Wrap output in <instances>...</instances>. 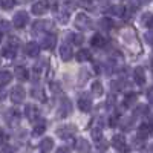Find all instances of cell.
Segmentation results:
<instances>
[{"label": "cell", "mask_w": 153, "mask_h": 153, "mask_svg": "<svg viewBox=\"0 0 153 153\" xmlns=\"http://www.w3.org/2000/svg\"><path fill=\"white\" fill-rule=\"evenodd\" d=\"M92 20H91V17L89 16H86V14H78L75 17V26L78 28L80 31H86V29H91L92 28Z\"/></svg>", "instance_id": "cell-1"}, {"label": "cell", "mask_w": 153, "mask_h": 153, "mask_svg": "<svg viewBox=\"0 0 153 153\" xmlns=\"http://www.w3.org/2000/svg\"><path fill=\"white\" fill-rule=\"evenodd\" d=\"M5 121H6V124H8L9 127L17 126V124L20 123V115H19V112H17L16 109L6 110V112H5Z\"/></svg>", "instance_id": "cell-2"}, {"label": "cell", "mask_w": 153, "mask_h": 153, "mask_svg": "<svg viewBox=\"0 0 153 153\" xmlns=\"http://www.w3.org/2000/svg\"><path fill=\"white\" fill-rule=\"evenodd\" d=\"M29 22V16H28V12H25V11H19L17 14L14 16V20H12V23H14V26L22 29L26 26V23Z\"/></svg>", "instance_id": "cell-3"}, {"label": "cell", "mask_w": 153, "mask_h": 153, "mask_svg": "<svg viewBox=\"0 0 153 153\" xmlns=\"http://www.w3.org/2000/svg\"><path fill=\"white\" fill-rule=\"evenodd\" d=\"M25 89L22 86H14L11 89V92H9V98L12 100V103H22V101L25 100Z\"/></svg>", "instance_id": "cell-4"}, {"label": "cell", "mask_w": 153, "mask_h": 153, "mask_svg": "<svg viewBox=\"0 0 153 153\" xmlns=\"http://www.w3.org/2000/svg\"><path fill=\"white\" fill-rule=\"evenodd\" d=\"M112 146L117 149L118 152H127L129 149H127V143H126V138L123 136V135H115L113 138H112Z\"/></svg>", "instance_id": "cell-5"}, {"label": "cell", "mask_w": 153, "mask_h": 153, "mask_svg": "<svg viewBox=\"0 0 153 153\" xmlns=\"http://www.w3.org/2000/svg\"><path fill=\"white\" fill-rule=\"evenodd\" d=\"M72 110V104H71V100L69 98H61V103H60V109H58V115L61 118L68 117Z\"/></svg>", "instance_id": "cell-6"}, {"label": "cell", "mask_w": 153, "mask_h": 153, "mask_svg": "<svg viewBox=\"0 0 153 153\" xmlns=\"http://www.w3.org/2000/svg\"><path fill=\"white\" fill-rule=\"evenodd\" d=\"M49 8V2H46V0H42V2H37L32 5V12L35 16H43L45 12L48 11Z\"/></svg>", "instance_id": "cell-7"}, {"label": "cell", "mask_w": 153, "mask_h": 153, "mask_svg": "<svg viewBox=\"0 0 153 153\" xmlns=\"http://www.w3.org/2000/svg\"><path fill=\"white\" fill-rule=\"evenodd\" d=\"M57 133H58V136H60V138L68 139V138L74 136V133H75V127H74V126H71V124L63 126V127H60V129L57 130Z\"/></svg>", "instance_id": "cell-8"}, {"label": "cell", "mask_w": 153, "mask_h": 153, "mask_svg": "<svg viewBox=\"0 0 153 153\" xmlns=\"http://www.w3.org/2000/svg\"><path fill=\"white\" fill-rule=\"evenodd\" d=\"M60 57L63 61H69L72 58V46L69 43H63L60 46Z\"/></svg>", "instance_id": "cell-9"}, {"label": "cell", "mask_w": 153, "mask_h": 153, "mask_svg": "<svg viewBox=\"0 0 153 153\" xmlns=\"http://www.w3.org/2000/svg\"><path fill=\"white\" fill-rule=\"evenodd\" d=\"M57 45V37L54 34H46L43 37V40H42V46L45 49H54Z\"/></svg>", "instance_id": "cell-10"}, {"label": "cell", "mask_w": 153, "mask_h": 153, "mask_svg": "<svg viewBox=\"0 0 153 153\" xmlns=\"http://www.w3.org/2000/svg\"><path fill=\"white\" fill-rule=\"evenodd\" d=\"M75 150L80 152V153H89V152H91V144H89L86 139L78 138L75 141Z\"/></svg>", "instance_id": "cell-11"}, {"label": "cell", "mask_w": 153, "mask_h": 153, "mask_svg": "<svg viewBox=\"0 0 153 153\" xmlns=\"http://www.w3.org/2000/svg\"><path fill=\"white\" fill-rule=\"evenodd\" d=\"M38 52H40V46L34 42H29L26 46H25V54L28 57H37Z\"/></svg>", "instance_id": "cell-12"}, {"label": "cell", "mask_w": 153, "mask_h": 153, "mask_svg": "<svg viewBox=\"0 0 153 153\" xmlns=\"http://www.w3.org/2000/svg\"><path fill=\"white\" fill-rule=\"evenodd\" d=\"M133 80L138 86H143L144 81H146V74H144V69L143 68H135L133 71Z\"/></svg>", "instance_id": "cell-13"}, {"label": "cell", "mask_w": 153, "mask_h": 153, "mask_svg": "<svg viewBox=\"0 0 153 153\" xmlns=\"http://www.w3.org/2000/svg\"><path fill=\"white\" fill-rule=\"evenodd\" d=\"M78 107H80L81 112H89V110H91V107H92V101H91V98L86 97V95L80 97V100H78Z\"/></svg>", "instance_id": "cell-14"}, {"label": "cell", "mask_w": 153, "mask_h": 153, "mask_svg": "<svg viewBox=\"0 0 153 153\" xmlns=\"http://www.w3.org/2000/svg\"><path fill=\"white\" fill-rule=\"evenodd\" d=\"M38 147H40V152H42V153H49L51 150H52V147H54L52 138H45L43 141L38 144Z\"/></svg>", "instance_id": "cell-15"}, {"label": "cell", "mask_w": 153, "mask_h": 153, "mask_svg": "<svg viewBox=\"0 0 153 153\" xmlns=\"http://www.w3.org/2000/svg\"><path fill=\"white\" fill-rule=\"evenodd\" d=\"M37 113H38V110H37L35 106H32V104H26V106H25V117H26L29 121H34L37 118Z\"/></svg>", "instance_id": "cell-16"}, {"label": "cell", "mask_w": 153, "mask_h": 153, "mask_svg": "<svg viewBox=\"0 0 153 153\" xmlns=\"http://www.w3.org/2000/svg\"><path fill=\"white\" fill-rule=\"evenodd\" d=\"M150 129H152V126L143 124V126L138 129V132H136V139H139V141H144V139L149 136V130H150Z\"/></svg>", "instance_id": "cell-17"}, {"label": "cell", "mask_w": 153, "mask_h": 153, "mask_svg": "<svg viewBox=\"0 0 153 153\" xmlns=\"http://www.w3.org/2000/svg\"><path fill=\"white\" fill-rule=\"evenodd\" d=\"M49 28V23L48 22H45V20H37L34 25H32V32L34 34H38V32H42V31H45V29H48Z\"/></svg>", "instance_id": "cell-18"}, {"label": "cell", "mask_w": 153, "mask_h": 153, "mask_svg": "<svg viewBox=\"0 0 153 153\" xmlns=\"http://www.w3.org/2000/svg\"><path fill=\"white\" fill-rule=\"evenodd\" d=\"M100 28L103 31H110L113 28V20L110 17H103L100 20Z\"/></svg>", "instance_id": "cell-19"}, {"label": "cell", "mask_w": 153, "mask_h": 153, "mask_svg": "<svg viewBox=\"0 0 153 153\" xmlns=\"http://www.w3.org/2000/svg\"><path fill=\"white\" fill-rule=\"evenodd\" d=\"M91 45L94 48H103L106 45V40H104V37L103 35H100V34H95L92 37V40H91Z\"/></svg>", "instance_id": "cell-20"}, {"label": "cell", "mask_w": 153, "mask_h": 153, "mask_svg": "<svg viewBox=\"0 0 153 153\" xmlns=\"http://www.w3.org/2000/svg\"><path fill=\"white\" fill-rule=\"evenodd\" d=\"M16 76H17L19 80L25 81V80H28L29 72H28V69H26V68H22V66H19V68H16Z\"/></svg>", "instance_id": "cell-21"}, {"label": "cell", "mask_w": 153, "mask_h": 153, "mask_svg": "<svg viewBox=\"0 0 153 153\" xmlns=\"http://www.w3.org/2000/svg\"><path fill=\"white\" fill-rule=\"evenodd\" d=\"M45 130H46V123H45L43 120H38V123H37L35 127H34L32 135H34V136H38V135H42Z\"/></svg>", "instance_id": "cell-22"}, {"label": "cell", "mask_w": 153, "mask_h": 153, "mask_svg": "<svg viewBox=\"0 0 153 153\" xmlns=\"http://www.w3.org/2000/svg\"><path fill=\"white\" fill-rule=\"evenodd\" d=\"M91 91H92V94H94L95 97H100V95H103L104 87H103V84H101L100 81H94V83H92V87H91Z\"/></svg>", "instance_id": "cell-23"}, {"label": "cell", "mask_w": 153, "mask_h": 153, "mask_svg": "<svg viewBox=\"0 0 153 153\" xmlns=\"http://www.w3.org/2000/svg\"><path fill=\"white\" fill-rule=\"evenodd\" d=\"M135 101H136V94L130 92V94H127V95L124 97L123 103H124V106H126V107H132V106L135 104Z\"/></svg>", "instance_id": "cell-24"}, {"label": "cell", "mask_w": 153, "mask_h": 153, "mask_svg": "<svg viewBox=\"0 0 153 153\" xmlns=\"http://www.w3.org/2000/svg\"><path fill=\"white\" fill-rule=\"evenodd\" d=\"M91 51H87V49H81L76 52V60L78 61H87V60H91Z\"/></svg>", "instance_id": "cell-25"}, {"label": "cell", "mask_w": 153, "mask_h": 153, "mask_svg": "<svg viewBox=\"0 0 153 153\" xmlns=\"http://www.w3.org/2000/svg\"><path fill=\"white\" fill-rule=\"evenodd\" d=\"M11 78H12L11 72H8V71H2V72H0V84H2V86H6L11 81Z\"/></svg>", "instance_id": "cell-26"}, {"label": "cell", "mask_w": 153, "mask_h": 153, "mask_svg": "<svg viewBox=\"0 0 153 153\" xmlns=\"http://www.w3.org/2000/svg\"><path fill=\"white\" fill-rule=\"evenodd\" d=\"M68 38L74 43V45H81L83 43V37L80 34H75V32H69L68 34Z\"/></svg>", "instance_id": "cell-27"}, {"label": "cell", "mask_w": 153, "mask_h": 153, "mask_svg": "<svg viewBox=\"0 0 153 153\" xmlns=\"http://www.w3.org/2000/svg\"><path fill=\"white\" fill-rule=\"evenodd\" d=\"M31 95H32L34 98H37V100H40V101H43V100H45L43 91H42L40 87H32V89H31Z\"/></svg>", "instance_id": "cell-28"}, {"label": "cell", "mask_w": 153, "mask_h": 153, "mask_svg": "<svg viewBox=\"0 0 153 153\" xmlns=\"http://www.w3.org/2000/svg\"><path fill=\"white\" fill-rule=\"evenodd\" d=\"M2 54H3L5 58H14V57H16V49H12V48L6 46V48H3Z\"/></svg>", "instance_id": "cell-29"}, {"label": "cell", "mask_w": 153, "mask_h": 153, "mask_svg": "<svg viewBox=\"0 0 153 153\" xmlns=\"http://www.w3.org/2000/svg\"><path fill=\"white\" fill-rule=\"evenodd\" d=\"M107 147H109V143L106 141L104 138H101L100 141H97V149H98V152H106Z\"/></svg>", "instance_id": "cell-30"}, {"label": "cell", "mask_w": 153, "mask_h": 153, "mask_svg": "<svg viewBox=\"0 0 153 153\" xmlns=\"http://www.w3.org/2000/svg\"><path fill=\"white\" fill-rule=\"evenodd\" d=\"M141 22H143V25H146V26H150V23L153 22V14L152 12H146V14H143Z\"/></svg>", "instance_id": "cell-31"}, {"label": "cell", "mask_w": 153, "mask_h": 153, "mask_svg": "<svg viewBox=\"0 0 153 153\" xmlns=\"http://www.w3.org/2000/svg\"><path fill=\"white\" fill-rule=\"evenodd\" d=\"M109 12L110 14H115V16H123L124 14V8L123 6H110Z\"/></svg>", "instance_id": "cell-32"}, {"label": "cell", "mask_w": 153, "mask_h": 153, "mask_svg": "<svg viewBox=\"0 0 153 153\" xmlns=\"http://www.w3.org/2000/svg\"><path fill=\"white\" fill-rule=\"evenodd\" d=\"M19 45H20V40H19L17 37H12V38H9V40H8V46L12 48V49H17Z\"/></svg>", "instance_id": "cell-33"}, {"label": "cell", "mask_w": 153, "mask_h": 153, "mask_svg": "<svg viewBox=\"0 0 153 153\" xmlns=\"http://www.w3.org/2000/svg\"><path fill=\"white\" fill-rule=\"evenodd\" d=\"M147 112H149V107L146 104H139L135 110V115H146Z\"/></svg>", "instance_id": "cell-34"}, {"label": "cell", "mask_w": 153, "mask_h": 153, "mask_svg": "<svg viewBox=\"0 0 153 153\" xmlns=\"http://www.w3.org/2000/svg\"><path fill=\"white\" fill-rule=\"evenodd\" d=\"M9 28H11L9 22H6V20H2V22H0V31H2L3 34H6V32L9 31Z\"/></svg>", "instance_id": "cell-35"}, {"label": "cell", "mask_w": 153, "mask_h": 153, "mask_svg": "<svg viewBox=\"0 0 153 153\" xmlns=\"http://www.w3.org/2000/svg\"><path fill=\"white\" fill-rule=\"evenodd\" d=\"M16 0H2V8L3 9H11L12 6H14Z\"/></svg>", "instance_id": "cell-36"}, {"label": "cell", "mask_w": 153, "mask_h": 153, "mask_svg": "<svg viewBox=\"0 0 153 153\" xmlns=\"http://www.w3.org/2000/svg\"><path fill=\"white\" fill-rule=\"evenodd\" d=\"M112 87L115 89V91H123L124 83H123L121 80H117V81H113V83H112Z\"/></svg>", "instance_id": "cell-37"}, {"label": "cell", "mask_w": 153, "mask_h": 153, "mask_svg": "<svg viewBox=\"0 0 153 153\" xmlns=\"http://www.w3.org/2000/svg\"><path fill=\"white\" fill-rule=\"evenodd\" d=\"M92 138L95 139V141H100V139L103 138V135H101V129H94V132H92Z\"/></svg>", "instance_id": "cell-38"}, {"label": "cell", "mask_w": 153, "mask_h": 153, "mask_svg": "<svg viewBox=\"0 0 153 153\" xmlns=\"http://www.w3.org/2000/svg\"><path fill=\"white\" fill-rule=\"evenodd\" d=\"M16 150H14V147L12 146H8V144H3V147H2V153H14Z\"/></svg>", "instance_id": "cell-39"}, {"label": "cell", "mask_w": 153, "mask_h": 153, "mask_svg": "<svg viewBox=\"0 0 153 153\" xmlns=\"http://www.w3.org/2000/svg\"><path fill=\"white\" fill-rule=\"evenodd\" d=\"M68 19H69L68 12H61V14H58V22H60V23H66Z\"/></svg>", "instance_id": "cell-40"}, {"label": "cell", "mask_w": 153, "mask_h": 153, "mask_svg": "<svg viewBox=\"0 0 153 153\" xmlns=\"http://www.w3.org/2000/svg\"><path fill=\"white\" fill-rule=\"evenodd\" d=\"M87 78H89V74L83 69V71L80 72V84H83V83H84V80H87Z\"/></svg>", "instance_id": "cell-41"}, {"label": "cell", "mask_w": 153, "mask_h": 153, "mask_svg": "<svg viewBox=\"0 0 153 153\" xmlns=\"http://www.w3.org/2000/svg\"><path fill=\"white\" fill-rule=\"evenodd\" d=\"M147 98H149V101H150V103H153V86L149 89V91H147Z\"/></svg>", "instance_id": "cell-42"}, {"label": "cell", "mask_w": 153, "mask_h": 153, "mask_svg": "<svg viewBox=\"0 0 153 153\" xmlns=\"http://www.w3.org/2000/svg\"><path fill=\"white\" fill-rule=\"evenodd\" d=\"M146 40H147L150 45H153V32H147V34H146Z\"/></svg>", "instance_id": "cell-43"}, {"label": "cell", "mask_w": 153, "mask_h": 153, "mask_svg": "<svg viewBox=\"0 0 153 153\" xmlns=\"http://www.w3.org/2000/svg\"><path fill=\"white\" fill-rule=\"evenodd\" d=\"M57 153H71V150H69L68 147H60V149L57 150Z\"/></svg>", "instance_id": "cell-44"}, {"label": "cell", "mask_w": 153, "mask_h": 153, "mask_svg": "<svg viewBox=\"0 0 153 153\" xmlns=\"http://www.w3.org/2000/svg\"><path fill=\"white\" fill-rule=\"evenodd\" d=\"M91 3H92V0H81V5L84 6H91Z\"/></svg>", "instance_id": "cell-45"}, {"label": "cell", "mask_w": 153, "mask_h": 153, "mask_svg": "<svg viewBox=\"0 0 153 153\" xmlns=\"http://www.w3.org/2000/svg\"><path fill=\"white\" fill-rule=\"evenodd\" d=\"M138 2L141 3V5H147V3H150V2H152V0H138Z\"/></svg>", "instance_id": "cell-46"}, {"label": "cell", "mask_w": 153, "mask_h": 153, "mask_svg": "<svg viewBox=\"0 0 153 153\" xmlns=\"http://www.w3.org/2000/svg\"><path fill=\"white\" fill-rule=\"evenodd\" d=\"M2 143H3V144L6 143V133H5V132L2 133Z\"/></svg>", "instance_id": "cell-47"}, {"label": "cell", "mask_w": 153, "mask_h": 153, "mask_svg": "<svg viewBox=\"0 0 153 153\" xmlns=\"http://www.w3.org/2000/svg\"><path fill=\"white\" fill-rule=\"evenodd\" d=\"M149 28H150V29H153V22L150 23V26H149Z\"/></svg>", "instance_id": "cell-48"}, {"label": "cell", "mask_w": 153, "mask_h": 153, "mask_svg": "<svg viewBox=\"0 0 153 153\" xmlns=\"http://www.w3.org/2000/svg\"><path fill=\"white\" fill-rule=\"evenodd\" d=\"M23 2V0H16V3H22Z\"/></svg>", "instance_id": "cell-49"}]
</instances>
